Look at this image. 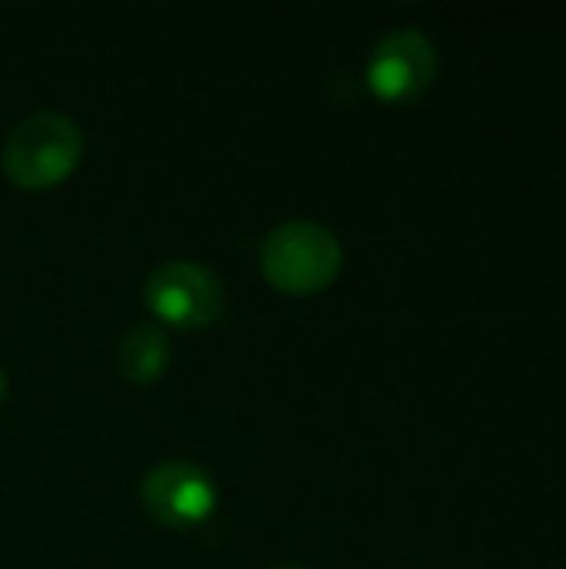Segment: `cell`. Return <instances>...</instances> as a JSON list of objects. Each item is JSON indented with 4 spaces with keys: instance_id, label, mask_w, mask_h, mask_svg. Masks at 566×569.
Wrapping results in <instances>:
<instances>
[{
    "instance_id": "6da1fadb",
    "label": "cell",
    "mask_w": 566,
    "mask_h": 569,
    "mask_svg": "<svg viewBox=\"0 0 566 569\" xmlns=\"http://www.w3.org/2000/svg\"><path fill=\"white\" fill-rule=\"evenodd\" d=\"M260 267L280 293L307 297L337 280L344 247L337 233L317 220H287L264 237Z\"/></svg>"
},
{
    "instance_id": "7a4b0ae2",
    "label": "cell",
    "mask_w": 566,
    "mask_h": 569,
    "mask_svg": "<svg viewBox=\"0 0 566 569\" xmlns=\"http://www.w3.org/2000/svg\"><path fill=\"white\" fill-rule=\"evenodd\" d=\"M83 137L63 113L43 110L20 120L3 140V170L23 190H47L60 183L80 160Z\"/></svg>"
},
{
    "instance_id": "3957f363",
    "label": "cell",
    "mask_w": 566,
    "mask_h": 569,
    "mask_svg": "<svg viewBox=\"0 0 566 569\" xmlns=\"http://www.w3.org/2000/svg\"><path fill=\"white\" fill-rule=\"evenodd\" d=\"M143 300L160 320L173 327H207L220 317L224 287L203 263L170 260L147 277Z\"/></svg>"
},
{
    "instance_id": "277c9868",
    "label": "cell",
    "mask_w": 566,
    "mask_h": 569,
    "mask_svg": "<svg viewBox=\"0 0 566 569\" xmlns=\"http://www.w3.org/2000/svg\"><path fill=\"white\" fill-rule=\"evenodd\" d=\"M437 73V47L417 27L384 33L367 57V87L390 103L420 97Z\"/></svg>"
},
{
    "instance_id": "5b68a950",
    "label": "cell",
    "mask_w": 566,
    "mask_h": 569,
    "mask_svg": "<svg viewBox=\"0 0 566 569\" xmlns=\"http://www.w3.org/2000/svg\"><path fill=\"white\" fill-rule=\"evenodd\" d=\"M140 500L150 510V517H157L160 523H167L173 530H187V527L203 523L214 513L217 483L197 463L167 460V463H157L143 477Z\"/></svg>"
},
{
    "instance_id": "8992f818",
    "label": "cell",
    "mask_w": 566,
    "mask_h": 569,
    "mask_svg": "<svg viewBox=\"0 0 566 569\" xmlns=\"http://www.w3.org/2000/svg\"><path fill=\"white\" fill-rule=\"evenodd\" d=\"M170 363V340L160 327H133L117 347V367L127 380L133 383H150L157 380Z\"/></svg>"
},
{
    "instance_id": "52a82bcc",
    "label": "cell",
    "mask_w": 566,
    "mask_h": 569,
    "mask_svg": "<svg viewBox=\"0 0 566 569\" xmlns=\"http://www.w3.org/2000/svg\"><path fill=\"white\" fill-rule=\"evenodd\" d=\"M3 397H7V373L0 370V403H3Z\"/></svg>"
},
{
    "instance_id": "ba28073f",
    "label": "cell",
    "mask_w": 566,
    "mask_h": 569,
    "mask_svg": "<svg viewBox=\"0 0 566 569\" xmlns=\"http://www.w3.org/2000/svg\"><path fill=\"white\" fill-rule=\"evenodd\" d=\"M277 569H304V567H277Z\"/></svg>"
}]
</instances>
